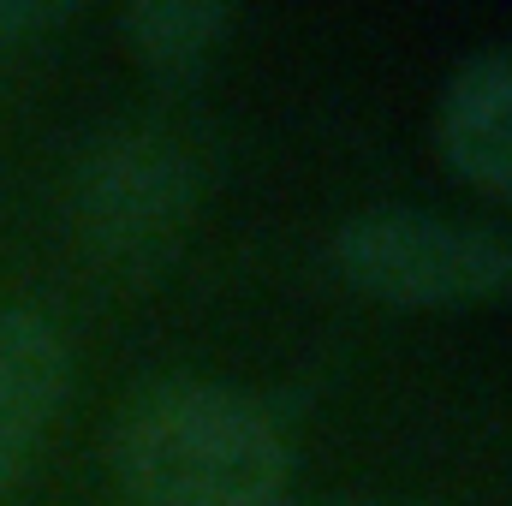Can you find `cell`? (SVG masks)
<instances>
[{
  "label": "cell",
  "mask_w": 512,
  "mask_h": 506,
  "mask_svg": "<svg viewBox=\"0 0 512 506\" xmlns=\"http://www.w3.org/2000/svg\"><path fill=\"white\" fill-rule=\"evenodd\" d=\"M114 465L131 506H286L292 483L274 417L215 381L155 387L120 423Z\"/></svg>",
  "instance_id": "6da1fadb"
},
{
  "label": "cell",
  "mask_w": 512,
  "mask_h": 506,
  "mask_svg": "<svg viewBox=\"0 0 512 506\" xmlns=\"http://www.w3.org/2000/svg\"><path fill=\"white\" fill-rule=\"evenodd\" d=\"M334 268L364 298L447 310L512 292V239L423 209H370L334 233Z\"/></svg>",
  "instance_id": "7a4b0ae2"
},
{
  "label": "cell",
  "mask_w": 512,
  "mask_h": 506,
  "mask_svg": "<svg viewBox=\"0 0 512 506\" xmlns=\"http://www.w3.org/2000/svg\"><path fill=\"white\" fill-rule=\"evenodd\" d=\"M191 209V167L167 137L126 131L96 149L78 185V215L90 245L114 262L155 256Z\"/></svg>",
  "instance_id": "3957f363"
},
{
  "label": "cell",
  "mask_w": 512,
  "mask_h": 506,
  "mask_svg": "<svg viewBox=\"0 0 512 506\" xmlns=\"http://www.w3.org/2000/svg\"><path fill=\"white\" fill-rule=\"evenodd\" d=\"M435 143L465 185L512 203V48L477 54L447 78Z\"/></svg>",
  "instance_id": "277c9868"
},
{
  "label": "cell",
  "mask_w": 512,
  "mask_h": 506,
  "mask_svg": "<svg viewBox=\"0 0 512 506\" xmlns=\"http://www.w3.org/2000/svg\"><path fill=\"white\" fill-rule=\"evenodd\" d=\"M66 393L60 328L36 310H0V495L30 471Z\"/></svg>",
  "instance_id": "5b68a950"
},
{
  "label": "cell",
  "mask_w": 512,
  "mask_h": 506,
  "mask_svg": "<svg viewBox=\"0 0 512 506\" xmlns=\"http://www.w3.org/2000/svg\"><path fill=\"white\" fill-rule=\"evenodd\" d=\"M120 30L149 72H191L233 30V6H221V0H143V6L120 12Z\"/></svg>",
  "instance_id": "8992f818"
},
{
  "label": "cell",
  "mask_w": 512,
  "mask_h": 506,
  "mask_svg": "<svg viewBox=\"0 0 512 506\" xmlns=\"http://www.w3.org/2000/svg\"><path fill=\"white\" fill-rule=\"evenodd\" d=\"M60 18H72L66 0H0V42L30 36V30H48V24H60Z\"/></svg>",
  "instance_id": "52a82bcc"
}]
</instances>
